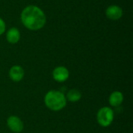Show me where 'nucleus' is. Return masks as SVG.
<instances>
[{
  "mask_svg": "<svg viewBox=\"0 0 133 133\" xmlns=\"http://www.w3.org/2000/svg\"><path fill=\"white\" fill-rule=\"evenodd\" d=\"M21 21L25 27L30 30H38L46 23V16L39 7L28 5L23 9L20 16Z\"/></svg>",
  "mask_w": 133,
  "mask_h": 133,
  "instance_id": "1",
  "label": "nucleus"
},
{
  "mask_svg": "<svg viewBox=\"0 0 133 133\" xmlns=\"http://www.w3.org/2000/svg\"><path fill=\"white\" fill-rule=\"evenodd\" d=\"M45 106L52 111H59L64 109L67 104L65 95L60 90H49L44 96Z\"/></svg>",
  "mask_w": 133,
  "mask_h": 133,
  "instance_id": "2",
  "label": "nucleus"
},
{
  "mask_svg": "<svg viewBox=\"0 0 133 133\" xmlns=\"http://www.w3.org/2000/svg\"><path fill=\"white\" fill-rule=\"evenodd\" d=\"M115 119V112L114 110L108 106L102 107L100 108L97 113V123L101 127H108L110 126Z\"/></svg>",
  "mask_w": 133,
  "mask_h": 133,
  "instance_id": "3",
  "label": "nucleus"
},
{
  "mask_svg": "<svg viewBox=\"0 0 133 133\" xmlns=\"http://www.w3.org/2000/svg\"><path fill=\"white\" fill-rule=\"evenodd\" d=\"M6 125L13 133H20L24 128L23 121L16 115H10L6 120Z\"/></svg>",
  "mask_w": 133,
  "mask_h": 133,
  "instance_id": "4",
  "label": "nucleus"
},
{
  "mask_svg": "<svg viewBox=\"0 0 133 133\" xmlns=\"http://www.w3.org/2000/svg\"><path fill=\"white\" fill-rule=\"evenodd\" d=\"M52 78L58 83H64L69 78V71L65 66H57L52 71Z\"/></svg>",
  "mask_w": 133,
  "mask_h": 133,
  "instance_id": "5",
  "label": "nucleus"
},
{
  "mask_svg": "<svg viewBox=\"0 0 133 133\" xmlns=\"http://www.w3.org/2000/svg\"><path fill=\"white\" fill-rule=\"evenodd\" d=\"M106 16L111 20H118L122 18L123 15L122 9L116 5H111L108 6L105 11Z\"/></svg>",
  "mask_w": 133,
  "mask_h": 133,
  "instance_id": "6",
  "label": "nucleus"
},
{
  "mask_svg": "<svg viewBox=\"0 0 133 133\" xmlns=\"http://www.w3.org/2000/svg\"><path fill=\"white\" fill-rule=\"evenodd\" d=\"M24 70L20 65H15L12 66L9 71V76L13 82H19L24 77Z\"/></svg>",
  "mask_w": 133,
  "mask_h": 133,
  "instance_id": "7",
  "label": "nucleus"
},
{
  "mask_svg": "<svg viewBox=\"0 0 133 133\" xmlns=\"http://www.w3.org/2000/svg\"><path fill=\"white\" fill-rule=\"evenodd\" d=\"M123 101H124V95L121 91L118 90L113 91L108 97L109 104L113 108H117L120 106L123 103Z\"/></svg>",
  "mask_w": 133,
  "mask_h": 133,
  "instance_id": "8",
  "label": "nucleus"
},
{
  "mask_svg": "<svg viewBox=\"0 0 133 133\" xmlns=\"http://www.w3.org/2000/svg\"><path fill=\"white\" fill-rule=\"evenodd\" d=\"M6 40L9 43L14 44L20 40V32L16 27L10 28L6 33Z\"/></svg>",
  "mask_w": 133,
  "mask_h": 133,
  "instance_id": "9",
  "label": "nucleus"
},
{
  "mask_svg": "<svg viewBox=\"0 0 133 133\" xmlns=\"http://www.w3.org/2000/svg\"><path fill=\"white\" fill-rule=\"evenodd\" d=\"M65 98H66V101L69 102L76 103L81 100L82 93L79 90L73 88V89L69 90L67 92V94H65Z\"/></svg>",
  "mask_w": 133,
  "mask_h": 133,
  "instance_id": "10",
  "label": "nucleus"
},
{
  "mask_svg": "<svg viewBox=\"0 0 133 133\" xmlns=\"http://www.w3.org/2000/svg\"><path fill=\"white\" fill-rule=\"evenodd\" d=\"M5 30V23L4 22V20L0 18V35H2Z\"/></svg>",
  "mask_w": 133,
  "mask_h": 133,
  "instance_id": "11",
  "label": "nucleus"
}]
</instances>
